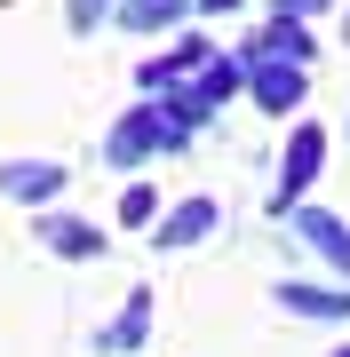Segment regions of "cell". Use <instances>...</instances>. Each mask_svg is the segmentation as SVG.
Listing matches in <instances>:
<instances>
[{
  "mask_svg": "<svg viewBox=\"0 0 350 357\" xmlns=\"http://www.w3.org/2000/svg\"><path fill=\"white\" fill-rule=\"evenodd\" d=\"M319 167H326V128H319L311 112H295V135H286V151H279V183H271V215H286L295 199H311Z\"/></svg>",
  "mask_w": 350,
  "mask_h": 357,
  "instance_id": "6da1fadb",
  "label": "cell"
},
{
  "mask_svg": "<svg viewBox=\"0 0 350 357\" xmlns=\"http://www.w3.org/2000/svg\"><path fill=\"white\" fill-rule=\"evenodd\" d=\"M32 238L48 246L56 262H104L112 255V230L104 222H80V215H64V206H32Z\"/></svg>",
  "mask_w": 350,
  "mask_h": 357,
  "instance_id": "7a4b0ae2",
  "label": "cell"
},
{
  "mask_svg": "<svg viewBox=\"0 0 350 357\" xmlns=\"http://www.w3.org/2000/svg\"><path fill=\"white\" fill-rule=\"evenodd\" d=\"M247 96H255V112L295 119L302 96H311V64H286V56H247Z\"/></svg>",
  "mask_w": 350,
  "mask_h": 357,
  "instance_id": "3957f363",
  "label": "cell"
},
{
  "mask_svg": "<svg viewBox=\"0 0 350 357\" xmlns=\"http://www.w3.org/2000/svg\"><path fill=\"white\" fill-rule=\"evenodd\" d=\"M286 215H295V238L311 246V255H319L326 270H335V278H350V222L335 215V206H311V199H295Z\"/></svg>",
  "mask_w": 350,
  "mask_h": 357,
  "instance_id": "277c9868",
  "label": "cell"
},
{
  "mask_svg": "<svg viewBox=\"0 0 350 357\" xmlns=\"http://www.w3.org/2000/svg\"><path fill=\"white\" fill-rule=\"evenodd\" d=\"M215 222H223V206L207 191H191V199H175L168 215L152 222V246L159 255H183V246H199V238H215Z\"/></svg>",
  "mask_w": 350,
  "mask_h": 357,
  "instance_id": "5b68a950",
  "label": "cell"
},
{
  "mask_svg": "<svg viewBox=\"0 0 350 357\" xmlns=\"http://www.w3.org/2000/svg\"><path fill=\"white\" fill-rule=\"evenodd\" d=\"M271 310H279V318H311V326H350V286L279 278V286H271Z\"/></svg>",
  "mask_w": 350,
  "mask_h": 357,
  "instance_id": "8992f818",
  "label": "cell"
},
{
  "mask_svg": "<svg viewBox=\"0 0 350 357\" xmlns=\"http://www.w3.org/2000/svg\"><path fill=\"white\" fill-rule=\"evenodd\" d=\"M64 183H72L64 159H0V199H16V206H48Z\"/></svg>",
  "mask_w": 350,
  "mask_h": 357,
  "instance_id": "52a82bcc",
  "label": "cell"
},
{
  "mask_svg": "<svg viewBox=\"0 0 350 357\" xmlns=\"http://www.w3.org/2000/svg\"><path fill=\"white\" fill-rule=\"evenodd\" d=\"M152 286H128V302H119V318L104 326V333H96V349H112V357H128V349H143V342H152Z\"/></svg>",
  "mask_w": 350,
  "mask_h": 357,
  "instance_id": "ba28073f",
  "label": "cell"
},
{
  "mask_svg": "<svg viewBox=\"0 0 350 357\" xmlns=\"http://www.w3.org/2000/svg\"><path fill=\"white\" fill-rule=\"evenodd\" d=\"M239 88H247V56H207V64H199V79H191L183 96H191L199 112H223Z\"/></svg>",
  "mask_w": 350,
  "mask_h": 357,
  "instance_id": "9c48e42d",
  "label": "cell"
},
{
  "mask_svg": "<svg viewBox=\"0 0 350 357\" xmlns=\"http://www.w3.org/2000/svg\"><path fill=\"white\" fill-rule=\"evenodd\" d=\"M207 56H215V40H207V32H183L175 48H168V56H152L136 79H143V88H175V79H183V72H199Z\"/></svg>",
  "mask_w": 350,
  "mask_h": 357,
  "instance_id": "30bf717a",
  "label": "cell"
},
{
  "mask_svg": "<svg viewBox=\"0 0 350 357\" xmlns=\"http://www.w3.org/2000/svg\"><path fill=\"white\" fill-rule=\"evenodd\" d=\"M247 56H286V64H311L319 40L302 32V16H279V8H271V24L255 32V48H247Z\"/></svg>",
  "mask_w": 350,
  "mask_h": 357,
  "instance_id": "8fae6325",
  "label": "cell"
},
{
  "mask_svg": "<svg viewBox=\"0 0 350 357\" xmlns=\"http://www.w3.org/2000/svg\"><path fill=\"white\" fill-rule=\"evenodd\" d=\"M183 8H191V0H119V24L128 32H159V24H175Z\"/></svg>",
  "mask_w": 350,
  "mask_h": 357,
  "instance_id": "7c38bea8",
  "label": "cell"
},
{
  "mask_svg": "<svg viewBox=\"0 0 350 357\" xmlns=\"http://www.w3.org/2000/svg\"><path fill=\"white\" fill-rule=\"evenodd\" d=\"M119 222H128V230H152V222H159V191H152V183H128V199H119Z\"/></svg>",
  "mask_w": 350,
  "mask_h": 357,
  "instance_id": "4fadbf2b",
  "label": "cell"
},
{
  "mask_svg": "<svg viewBox=\"0 0 350 357\" xmlns=\"http://www.w3.org/2000/svg\"><path fill=\"white\" fill-rule=\"evenodd\" d=\"M96 16H104V0H72V32H96Z\"/></svg>",
  "mask_w": 350,
  "mask_h": 357,
  "instance_id": "5bb4252c",
  "label": "cell"
},
{
  "mask_svg": "<svg viewBox=\"0 0 350 357\" xmlns=\"http://www.w3.org/2000/svg\"><path fill=\"white\" fill-rule=\"evenodd\" d=\"M271 8H279V16H302V24H311V16L326 8V0H271Z\"/></svg>",
  "mask_w": 350,
  "mask_h": 357,
  "instance_id": "9a60e30c",
  "label": "cell"
},
{
  "mask_svg": "<svg viewBox=\"0 0 350 357\" xmlns=\"http://www.w3.org/2000/svg\"><path fill=\"white\" fill-rule=\"evenodd\" d=\"M191 8H199V16H231L239 0H191Z\"/></svg>",
  "mask_w": 350,
  "mask_h": 357,
  "instance_id": "2e32d148",
  "label": "cell"
},
{
  "mask_svg": "<svg viewBox=\"0 0 350 357\" xmlns=\"http://www.w3.org/2000/svg\"><path fill=\"white\" fill-rule=\"evenodd\" d=\"M342 40H350V8H342Z\"/></svg>",
  "mask_w": 350,
  "mask_h": 357,
  "instance_id": "e0dca14e",
  "label": "cell"
},
{
  "mask_svg": "<svg viewBox=\"0 0 350 357\" xmlns=\"http://www.w3.org/2000/svg\"><path fill=\"white\" fill-rule=\"evenodd\" d=\"M342 135H350V119H342Z\"/></svg>",
  "mask_w": 350,
  "mask_h": 357,
  "instance_id": "ac0fdd59",
  "label": "cell"
}]
</instances>
